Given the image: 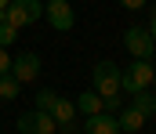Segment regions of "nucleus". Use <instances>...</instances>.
Segmentation results:
<instances>
[{"instance_id":"obj_1","label":"nucleus","mask_w":156,"mask_h":134,"mask_svg":"<svg viewBox=\"0 0 156 134\" xmlns=\"http://www.w3.org/2000/svg\"><path fill=\"white\" fill-rule=\"evenodd\" d=\"M94 91L105 98V112H120V91H123V73L116 69V62H98L91 73Z\"/></svg>"},{"instance_id":"obj_2","label":"nucleus","mask_w":156,"mask_h":134,"mask_svg":"<svg viewBox=\"0 0 156 134\" xmlns=\"http://www.w3.org/2000/svg\"><path fill=\"white\" fill-rule=\"evenodd\" d=\"M37 109H44L58 127H73V120H76V105L66 94H55V91H47V87L37 94Z\"/></svg>"},{"instance_id":"obj_3","label":"nucleus","mask_w":156,"mask_h":134,"mask_svg":"<svg viewBox=\"0 0 156 134\" xmlns=\"http://www.w3.org/2000/svg\"><path fill=\"white\" fill-rule=\"evenodd\" d=\"M4 18H7L15 29H26V26H33L37 18H44V4H40V0H11V4L4 7Z\"/></svg>"},{"instance_id":"obj_4","label":"nucleus","mask_w":156,"mask_h":134,"mask_svg":"<svg viewBox=\"0 0 156 134\" xmlns=\"http://www.w3.org/2000/svg\"><path fill=\"white\" fill-rule=\"evenodd\" d=\"M153 87V58H134L123 73V91L127 94H138V91Z\"/></svg>"},{"instance_id":"obj_5","label":"nucleus","mask_w":156,"mask_h":134,"mask_svg":"<svg viewBox=\"0 0 156 134\" xmlns=\"http://www.w3.org/2000/svg\"><path fill=\"white\" fill-rule=\"evenodd\" d=\"M123 47L131 51V58H153V51H156L149 29H145V26H138V22L123 29Z\"/></svg>"},{"instance_id":"obj_6","label":"nucleus","mask_w":156,"mask_h":134,"mask_svg":"<svg viewBox=\"0 0 156 134\" xmlns=\"http://www.w3.org/2000/svg\"><path fill=\"white\" fill-rule=\"evenodd\" d=\"M44 18L51 22V29L66 33V29H73V22H76V11L69 7V0H47V7H44Z\"/></svg>"},{"instance_id":"obj_7","label":"nucleus","mask_w":156,"mask_h":134,"mask_svg":"<svg viewBox=\"0 0 156 134\" xmlns=\"http://www.w3.org/2000/svg\"><path fill=\"white\" fill-rule=\"evenodd\" d=\"M58 123L44 112V109H33V112H22L18 116V134H55Z\"/></svg>"},{"instance_id":"obj_8","label":"nucleus","mask_w":156,"mask_h":134,"mask_svg":"<svg viewBox=\"0 0 156 134\" xmlns=\"http://www.w3.org/2000/svg\"><path fill=\"white\" fill-rule=\"evenodd\" d=\"M11 76H15L18 84H33V80L40 76V54L26 51V54L11 58Z\"/></svg>"},{"instance_id":"obj_9","label":"nucleus","mask_w":156,"mask_h":134,"mask_svg":"<svg viewBox=\"0 0 156 134\" xmlns=\"http://www.w3.org/2000/svg\"><path fill=\"white\" fill-rule=\"evenodd\" d=\"M73 105H76L80 116H98V112H105V98H102L98 91H83Z\"/></svg>"},{"instance_id":"obj_10","label":"nucleus","mask_w":156,"mask_h":134,"mask_svg":"<svg viewBox=\"0 0 156 134\" xmlns=\"http://www.w3.org/2000/svg\"><path fill=\"white\" fill-rule=\"evenodd\" d=\"M83 134H120V127H116V116H109V112L87 116V131H83Z\"/></svg>"},{"instance_id":"obj_11","label":"nucleus","mask_w":156,"mask_h":134,"mask_svg":"<svg viewBox=\"0 0 156 134\" xmlns=\"http://www.w3.org/2000/svg\"><path fill=\"white\" fill-rule=\"evenodd\" d=\"M142 123H145V116H142L138 109H120V112H116V127L127 131V134H138Z\"/></svg>"},{"instance_id":"obj_12","label":"nucleus","mask_w":156,"mask_h":134,"mask_svg":"<svg viewBox=\"0 0 156 134\" xmlns=\"http://www.w3.org/2000/svg\"><path fill=\"white\" fill-rule=\"evenodd\" d=\"M18 91H22V84H18L11 73H4V76H0V101H15V98H18Z\"/></svg>"},{"instance_id":"obj_13","label":"nucleus","mask_w":156,"mask_h":134,"mask_svg":"<svg viewBox=\"0 0 156 134\" xmlns=\"http://www.w3.org/2000/svg\"><path fill=\"white\" fill-rule=\"evenodd\" d=\"M15 40H18V29H15V26L4 18V11H0V47H11Z\"/></svg>"},{"instance_id":"obj_14","label":"nucleus","mask_w":156,"mask_h":134,"mask_svg":"<svg viewBox=\"0 0 156 134\" xmlns=\"http://www.w3.org/2000/svg\"><path fill=\"white\" fill-rule=\"evenodd\" d=\"M131 109H138L142 116H149V112H153V98H149L145 91H138V94H131Z\"/></svg>"},{"instance_id":"obj_15","label":"nucleus","mask_w":156,"mask_h":134,"mask_svg":"<svg viewBox=\"0 0 156 134\" xmlns=\"http://www.w3.org/2000/svg\"><path fill=\"white\" fill-rule=\"evenodd\" d=\"M4 73H11V54H7V47H0V76Z\"/></svg>"},{"instance_id":"obj_16","label":"nucleus","mask_w":156,"mask_h":134,"mask_svg":"<svg viewBox=\"0 0 156 134\" xmlns=\"http://www.w3.org/2000/svg\"><path fill=\"white\" fill-rule=\"evenodd\" d=\"M120 4H123L127 11H142V7H145V0H120Z\"/></svg>"},{"instance_id":"obj_17","label":"nucleus","mask_w":156,"mask_h":134,"mask_svg":"<svg viewBox=\"0 0 156 134\" xmlns=\"http://www.w3.org/2000/svg\"><path fill=\"white\" fill-rule=\"evenodd\" d=\"M145 29H149V36H153V44H156V4H153V18H149V26H145Z\"/></svg>"},{"instance_id":"obj_18","label":"nucleus","mask_w":156,"mask_h":134,"mask_svg":"<svg viewBox=\"0 0 156 134\" xmlns=\"http://www.w3.org/2000/svg\"><path fill=\"white\" fill-rule=\"evenodd\" d=\"M7 4H11V0H0V11H4V7H7Z\"/></svg>"},{"instance_id":"obj_19","label":"nucleus","mask_w":156,"mask_h":134,"mask_svg":"<svg viewBox=\"0 0 156 134\" xmlns=\"http://www.w3.org/2000/svg\"><path fill=\"white\" fill-rule=\"evenodd\" d=\"M153 87H156V65H153Z\"/></svg>"},{"instance_id":"obj_20","label":"nucleus","mask_w":156,"mask_h":134,"mask_svg":"<svg viewBox=\"0 0 156 134\" xmlns=\"http://www.w3.org/2000/svg\"><path fill=\"white\" fill-rule=\"evenodd\" d=\"M153 112H156V94H153Z\"/></svg>"},{"instance_id":"obj_21","label":"nucleus","mask_w":156,"mask_h":134,"mask_svg":"<svg viewBox=\"0 0 156 134\" xmlns=\"http://www.w3.org/2000/svg\"><path fill=\"white\" fill-rule=\"evenodd\" d=\"M69 134H80V131H69Z\"/></svg>"}]
</instances>
